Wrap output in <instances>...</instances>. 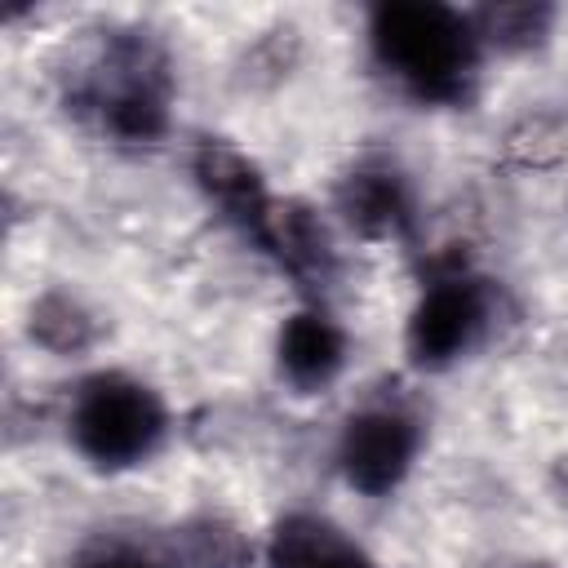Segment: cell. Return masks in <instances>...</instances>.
<instances>
[{
    "label": "cell",
    "mask_w": 568,
    "mask_h": 568,
    "mask_svg": "<svg viewBox=\"0 0 568 568\" xmlns=\"http://www.w3.org/2000/svg\"><path fill=\"white\" fill-rule=\"evenodd\" d=\"M377 67L417 102L462 106L479 75V36L466 13L435 0H390L368 13Z\"/></svg>",
    "instance_id": "obj_1"
},
{
    "label": "cell",
    "mask_w": 568,
    "mask_h": 568,
    "mask_svg": "<svg viewBox=\"0 0 568 568\" xmlns=\"http://www.w3.org/2000/svg\"><path fill=\"white\" fill-rule=\"evenodd\" d=\"M80 111H89L115 142H155L169 129V62L160 44L142 31L111 36L98 62L75 89Z\"/></svg>",
    "instance_id": "obj_2"
},
{
    "label": "cell",
    "mask_w": 568,
    "mask_h": 568,
    "mask_svg": "<svg viewBox=\"0 0 568 568\" xmlns=\"http://www.w3.org/2000/svg\"><path fill=\"white\" fill-rule=\"evenodd\" d=\"M169 430L164 399L129 373H93L75 386L67 435L75 453L98 470L142 466Z\"/></svg>",
    "instance_id": "obj_3"
},
{
    "label": "cell",
    "mask_w": 568,
    "mask_h": 568,
    "mask_svg": "<svg viewBox=\"0 0 568 568\" xmlns=\"http://www.w3.org/2000/svg\"><path fill=\"white\" fill-rule=\"evenodd\" d=\"M488 324V288L462 266H439L408 311L404 351L413 368H448L457 364Z\"/></svg>",
    "instance_id": "obj_4"
},
{
    "label": "cell",
    "mask_w": 568,
    "mask_h": 568,
    "mask_svg": "<svg viewBox=\"0 0 568 568\" xmlns=\"http://www.w3.org/2000/svg\"><path fill=\"white\" fill-rule=\"evenodd\" d=\"M417 422L404 408L373 404L346 417L337 435V470L342 479L364 497H390L417 457Z\"/></svg>",
    "instance_id": "obj_5"
},
{
    "label": "cell",
    "mask_w": 568,
    "mask_h": 568,
    "mask_svg": "<svg viewBox=\"0 0 568 568\" xmlns=\"http://www.w3.org/2000/svg\"><path fill=\"white\" fill-rule=\"evenodd\" d=\"M195 186L204 191V200L253 244H262L266 226H271V213H275V195L266 191L262 173L253 160H244L235 146H222V142H204L195 151Z\"/></svg>",
    "instance_id": "obj_6"
},
{
    "label": "cell",
    "mask_w": 568,
    "mask_h": 568,
    "mask_svg": "<svg viewBox=\"0 0 568 568\" xmlns=\"http://www.w3.org/2000/svg\"><path fill=\"white\" fill-rule=\"evenodd\" d=\"M337 209L368 240H399V235L413 231V195H408V182L386 160L355 164L342 178V186H337Z\"/></svg>",
    "instance_id": "obj_7"
},
{
    "label": "cell",
    "mask_w": 568,
    "mask_h": 568,
    "mask_svg": "<svg viewBox=\"0 0 568 568\" xmlns=\"http://www.w3.org/2000/svg\"><path fill=\"white\" fill-rule=\"evenodd\" d=\"M275 364L297 390L328 386L346 364V333L333 315L306 306L293 311L275 333Z\"/></svg>",
    "instance_id": "obj_8"
},
{
    "label": "cell",
    "mask_w": 568,
    "mask_h": 568,
    "mask_svg": "<svg viewBox=\"0 0 568 568\" xmlns=\"http://www.w3.org/2000/svg\"><path fill=\"white\" fill-rule=\"evenodd\" d=\"M271 568H377L333 519L324 515H284L266 546Z\"/></svg>",
    "instance_id": "obj_9"
},
{
    "label": "cell",
    "mask_w": 568,
    "mask_h": 568,
    "mask_svg": "<svg viewBox=\"0 0 568 568\" xmlns=\"http://www.w3.org/2000/svg\"><path fill=\"white\" fill-rule=\"evenodd\" d=\"M257 248L271 253L302 284H324L333 275V244H328L320 217L306 204H293V200L275 204L271 226H266V235H262Z\"/></svg>",
    "instance_id": "obj_10"
},
{
    "label": "cell",
    "mask_w": 568,
    "mask_h": 568,
    "mask_svg": "<svg viewBox=\"0 0 568 568\" xmlns=\"http://www.w3.org/2000/svg\"><path fill=\"white\" fill-rule=\"evenodd\" d=\"M466 18L479 36V49L493 44L501 53H524V49H537L550 36L555 9L550 4H484Z\"/></svg>",
    "instance_id": "obj_11"
},
{
    "label": "cell",
    "mask_w": 568,
    "mask_h": 568,
    "mask_svg": "<svg viewBox=\"0 0 568 568\" xmlns=\"http://www.w3.org/2000/svg\"><path fill=\"white\" fill-rule=\"evenodd\" d=\"M31 337L44 346V351H58V355H75L84 351L98 328H93V315L84 311L80 297L71 293H44L36 306H31V320H27Z\"/></svg>",
    "instance_id": "obj_12"
},
{
    "label": "cell",
    "mask_w": 568,
    "mask_h": 568,
    "mask_svg": "<svg viewBox=\"0 0 568 568\" xmlns=\"http://www.w3.org/2000/svg\"><path fill=\"white\" fill-rule=\"evenodd\" d=\"M182 555H186V568H240L244 537L222 519H200L182 528Z\"/></svg>",
    "instance_id": "obj_13"
},
{
    "label": "cell",
    "mask_w": 568,
    "mask_h": 568,
    "mask_svg": "<svg viewBox=\"0 0 568 568\" xmlns=\"http://www.w3.org/2000/svg\"><path fill=\"white\" fill-rule=\"evenodd\" d=\"M80 568H155V564H146V559H138V555H124V550H111V555L89 559V564H80Z\"/></svg>",
    "instance_id": "obj_14"
}]
</instances>
